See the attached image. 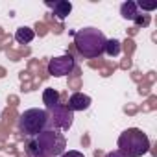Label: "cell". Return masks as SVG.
Segmentation results:
<instances>
[{"label": "cell", "mask_w": 157, "mask_h": 157, "mask_svg": "<svg viewBox=\"0 0 157 157\" xmlns=\"http://www.w3.org/2000/svg\"><path fill=\"white\" fill-rule=\"evenodd\" d=\"M105 43H107V37L98 28H93V26L82 28L74 33V44H76L78 52L87 59L100 57L104 54Z\"/></svg>", "instance_id": "obj_1"}, {"label": "cell", "mask_w": 157, "mask_h": 157, "mask_svg": "<svg viewBox=\"0 0 157 157\" xmlns=\"http://www.w3.org/2000/svg\"><path fill=\"white\" fill-rule=\"evenodd\" d=\"M32 146L44 157H59L67 151V139L65 135L56 128H46L41 131L35 139L30 140Z\"/></svg>", "instance_id": "obj_2"}, {"label": "cell", "mask_w": 157, "mask_h": 157, "mask_svg": "<svg viewBox=\"0 0 157 157\" xmlns=\"http://www.w3.org/2000/svg\"><path fill=\"white\" fill-rule=\"evenodd\" d=\"M118 148L128 157H142L150 151V139L139 128H128L118 135Z\"/></svg>", "instance_id": "obj_3"}, {"label": "cell", "mask_w": 157, "mask_h": 157, "mask_svg": "<svg viewBox=\"0 0 157 157\" xmlns=\"http://www.w3.org/2000/svg\"><path fill=\"white\" fill-rule=\"evenodd\" d=\"M17 126H19V131L24 137L35 139L41 131H44L48 128V111L46 109H39V107L26 109L19 117Z\"/></svg>", "instance_id": "obj_4"}, {"label": "cell", "mask_w": 157, "mask_h": 157, "mask_svg": "<svg viewBox=\"0 0 157 157\" xmlns=\"http://www.w3.org/2000/svg\"><path fill=\"white\" fill-rule=\"evenodd\" d=\"M46 111H48V128H56L59 131H67L72 126V122H74V113L67 105L57 104L56 107L46 109Z\"/></svg>", "instance_id": "obj_5"}, {"label": "cell", "mask_w": 157, "mask_h": 157, "mask_svg": "<svg viewBox=\"0 0 157 157\" xmlns=\"http://www.w3.org/2000/svg\"><path fill=\"white\" fill-rule=\"evenodd\" d=\"M48 74L54 76V78H63V76H68L74 68H76V59L74 56L70 54H65V56H59V57H54L48 61Z\"/></svg>", "instance_id": "obj_6"}, {"label": "cell", "mask_w": 157, "mask_h": 157, "mask_svg": "<svg viewBox=\"0 0 157 157\" xmlns=\"http://www.w3.org/2000/svg\"><path fill=\"white\" fill-rule=\"evenodd\" d=\"M91 104H93V100H91V96H89V94H83V93H74V94H70L67 107L74 113V111H85V109H89V107H91Z\"/></svg>", "instance_id": "obj_7"}, {"label": "cell", "mask_w": 157, "mask_h": 157, "mask_svg": "<svg viewBox=\"0 0 157 157\" xmlns=\"http://www.w3.org/2000/svg\"><path fill=\"white\" fill-rule=\"evenodd\" d=\"M46 6L52 8V15L57 19V21H65L70 11H72V4L68 0H56V2H46Z\"/></svg>", "instance_id": "obj_8"}, {"label": "cell", "mask_w": 157, "mask_h": 157, "mask_svg": "<svg viewBox=\"0 0 157 157\" xmlns=\"http://www.w3.org/2000/svg\"><path fill=\"white\" fill-rule=\"evenodd\" d=\"M120 15L126 19V21H139V8H137V2H131V0H128V2H124L120 6Z\"/></svg>", "instance_id": "obj_9"}, {"label": "cell", "mask_w": 157, "mask_h": 157, "mask_svg": "<svg viewBox=\"0 0 157 157\" xmlns=\"http://www.w3.org/2000/svg\"><path fill=\"white\" fill-rule=\"evenodd\" d=\"M33 39H35V32H33L30 26H21V28L15 32V41H17L19 44H30Z\"/></svg>", "instance_id": "obj_10"}, {"label": "cell", "mask_w": 157, "mask_h": 157, "mask_svg": "<svg viewBox=\"0 0 157 157\" xmlns=\"http://www.w3.org/2000/svg\"><path fill=\"white\" fill-rule=\"evenodd\" d=\"M59 93L56 91V89H52V87H48V89H44L43 91V104H44V107L46 109H52V107H56L57 104H59Z\"/></svg>", "instance_id": "obj_11"}, {"label": "cell", "mask_w": 157, "mask_h": 157, "mask_svg": "<svg viewBox=\"0 0 157 157\" xmlns=\"http://www.w3.org/2000/svg\"><path fill=\"white\" fill-rule=\"evenodd\" d=\"M120 52H122V43L118 39H107L105 48H104V54H107L111 57H117Z\"/></svg>", "instance_id": "obj_12"}, {"label": "cell", "mask_w": 157, "mask_h": 157, "mask_svg": "<svg viewBox=\"0 0 157 157\" xmlns=\"http://www.w3.org/2000/svg\"><path fill=\"white\" fill-rule=\"evenodd\" d=\"M137 8H139V10H144V11H153V10H157V4H144V2H137Z\"/></svg>", "instance_id": "obj_13"}, {"label": "cell", "mask_w": 157, "mask_h": 157, "mask_svg": "<svg viewBox=\"0 0 157 157\" xmlns=\"http://www.w3.org/2000/svg\"><path fill=\"white\" fill-rule=\"evenodd\" d=\"M59 157H85L82 151H78V150H68V151H65V153H61Z\"/></svg>", "instance_id": "obj_14"}, {"label": "cell", "mask_w": 157, "mask_h": 157, "mask_svg": "<svg viewBox=\"0 0 157 157\" xmlns=\"http://www.w3.org/2000/svg\"><path fill=\"white\" fill-rule=\"evenodd\" d=\"M105 157H128V155H124V153H122L120 150H113V151H109V153H107Z\"/></svg>", "instance_id": "obj_15"}]
</instances>
